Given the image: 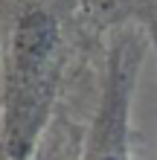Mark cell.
<instances>
[{
	"instance_id": "1",
	"label": "cell",
	"mask_w": 157,
	"mask_h": 160,
	"mask_svg": "<svg viewBox=\"0 0 157 160\" xmlns=\"http://www.w3.org/2000/svg\"><path fill=\"white\" fill-rule=\"evenodd\" d=\"M134 88V64L128 52L116 50L110 58L105 96L99 105L96 122L90 128L81 160H131L128 152V105Z\"/></svg>"
}]
</instances>
